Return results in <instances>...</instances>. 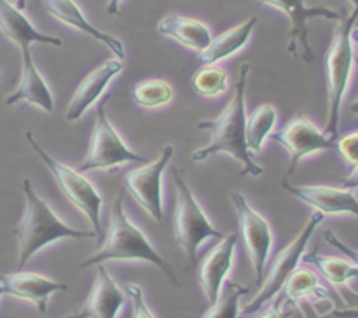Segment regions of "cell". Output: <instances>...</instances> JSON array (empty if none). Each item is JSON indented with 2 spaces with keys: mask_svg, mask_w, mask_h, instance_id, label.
<instances>
[{
  "mask_svg": "<svg viewBox=\"0 0 358 318\" xmlns=\"http://www.w3.org/2000/svg\"><path fill=\"white\" fill-rule=\"evenodd\" d=\"M324 217V213L315 210L310 215V219H308V222L304 224L303 229L299 231V234L294 238V241H290V245H287V247L276 255L271 268H269L268 276H266V280L261 283V287H259L257 296H255L254 299L243 308V311H241V318L257 313L266 303H269V301L280 296L287 280H289L290 275L299 268L301 259L306 254L308 243H310L311 236L315 234L317 227L322 224Z\"/></svg>",
  "mask_w": 358,
  "mask_h": 318,
  "instance_id": "cell-7",
  "label": "cell"
},
{
  "mask_svg": "<svg viewBox=\"0 0 358 318\" xmlns=\"http://www.w3.org/2000/svg\"><path fill=\"white\" fill-rule=\"evenodd\" d=\"M332 315L338 318H358V308H345V310H334Z\"/></svg>",
  "mask_w": 358,
  "mask_h": 318,
  "instance_id": "cell-34",
  "label": "cell"
},
{
  "mask_svg": "<svg viewBox=\"0 0 358 318\" xmlns=\"http://www.w3.org/2000/svg\"><path fill=\"white\" fill-rule=\"evenodd\" d=\"M126 290L115 283L103 264H98V275L86 303L65 318H117L126 303Z\"/></svg>",
  "mask_w": 358,
  "mask_h": 318,
  "instance_id": "cell-15",
  "label": "cell"
},
{
  "mask_svg": "<svg viewBox=\"0 0 358 318\" xmlns=\"http://www.w3.org/2000/svg\"><path fill=\"white\" fill-rule=\"evenodd\" d=\"M171 177L175 182V191H177V208H175V238L178 245L187 255L189 262L196 264L198 261V250L203 241L210 238H219L222 240L226 234L220 233L206 213L203 212L201 205L192 194L191 187L185 182L184 173L178 168L171 170Z\"/></svg>",
  "mask_w": 358,
  "mask_h": 318,
  "instance_id": "cell-5",
  "label": "cell"
},
{
  "mask_svg": "<svg viewBox=\"0 0 358 318\" xmlns=\"http://www.w3.org/2000/svg\"><path fill=\"white\" fill-rule=\"evenodd\" d=\"M257 16H250L247 21L238 24V27L229 28L227 31L220 34L219 37L212 38L208 48L199 52V62L203 65H217L222 59L236 55L250 41L252 34H254L255 27H257Z\"/></svg>",
  "mask_w": 358,
  "mask_h": 318,
  "instance_id": "cell-23",
  "label": "cell"
},
{
  "mask_svg": "<svg viewBox=\"0 0 358 318\" xmlns=\"http://www.w3.org/2000/svg\"><path fill=\"white\" fill-rule=\"evenodd\" d=\"M0 34L16 44L20 51L30 49L31 44H48V45H63V41L55 35H48L37 30L27 14L9 0H0Z\"/></svg>",
  "mask_w": 358,
  "mask_h": 318,
  "instance_id": "cell-18",
  "label": "cell"
},
{
  "mask_svg": "<svg viewBox=\"0 0 358 318\" xmlns=\"http://www.w3.org/2000/svg\"><path fill=\"white\" fill-rule=\"evenodd\" d=\"M336 150L341 154L346 164L355 168L358 164V131L341 136L336 142Z\"/></svg>",
  "mask_w": 358,
  "mask_h": 318,
  "instance_id": "cell-29",
  "label": "cell"
},
{
  "mask_svg": "<svg viewBox=\"0 0 358 318\" xmlns=\"http://www.w3.org/2000/svg\"><path fill=\"white\" fill-rule=\"evenodd\" d=\"M341 187L352 189V191H355V189H358V164H357L355 168H352V173H350L348 177H346L345 180L341 182Z\"/></svg>",
  "mask_w": 358,
  "mask_h": 318,
  "instance_id": "cell-32",
  "label": "cell"
},
{
  "mask_svg": "<svg viewBox=\"0 0 358 318\" xmlns=\"http://www.w3.org/2000/svg\"><path fill=\"white\" fill-rule=\"evenodd\" d=\"M324 236H325V241H327V243L331 245V247H334L336 250H339V252H341V254H345L346 257H348L350 261L353 262V264L358 266V250H355V248H352V247H350V245H346L345 241L339 240V238L336 236V234L332 233V231H325Z\"/></svg>",
  "mask_w": 358,
  "mask_h": 318,
  "instance_id": "cell-31",
  "label": "cell"
},
{
  "mask_svg": "<svg viewBox=\"0 0 358 318\" xmlns=\"http://www.w3.org/2000/svg\"><path fill=\"white\" fill-rule=\"evenodd\" d=\"M21 58H23L21 80L17 84L16 91L6 98V105H14L17 101H24V103L42 108L48 114H52V110H55V98H52V93L49 89L45 79L38 72L37 66H35L30 49H23L21 51Z\"/></svg>",
  "mask_w": 358,
  "mask_h": 318,
  "instance_id": "cell-20",
  "label": "cell"
},
{
  "mask_svg": "<svg viewBox=\"0 0 358 318\" xmlns=\"http://www.w3.org/2000/svg\"><path fill=\"white\" fill-rule=\"evenodd\" d=\"M173 152L175 147L171 143H168V145H164L161 149L159 157L156 161L143 163V166L133 168V170L126 171L124 175V185L129 194L159 224L164 219L163 187H161V182H163L164 170H166L168 163L173 157Z\"/></svg>",
  "mask_w": 358,
  "mask_h": 318,
  "instance_id": "cell-10",
  "label": "cell"
},
{
  "mask_svg": "<svg viewBox=\"0 0 358 318\" xmlns=\"http://www.w3.org/2000/svg\"><path fill=\"white\" fill-rule=\"evenodd\" d=\"M21 191L24 194V212L14 234L17 238V269H23L24 264L48 245L58 240H86L94 238V231H83L63 222L51 210V206L35 192L34 185L28 178L21 182Z\"/></svg>",
  "mask_w": 358,
  "mask_h": 318,
  "instance_id": "cell-2",
  "label": "cell"
},
{
  "mask_svg": "<svg viewBox=\"0 0 358 318\" xmlns=\"http://www.w3.org/2000/svg\"><path fill=\"white\" fill-rule=\"evenodd\" d=\"M126 294L131 297L133 318H156L152 311H150V308L147 306L142 289H140L136 283H129V285H126Z\"/></svg>",
  "mask_w": 358,
  "mask_h": 318,
  "instance_id": "cell-30",
  "label": "cell"
},
{
  "mask_svg": "<svg viewBox=\"0 0 358 318\" xmlns=\"http://www.w3.org/2000/svg\"><path fill=\"white\" fill-rule=\"evenodd\" d=\"M44 7L49 16L58 20L59 23L66 24V27L73 28V30L80 31V34H86L87 37L101 42V44L107 45L114 52L115 58L124 59V45H122V42L119 38H115L114 35L107 34V31H101L100 28L90 23V20L84 16L83 9L77 6L76 0H44Z\"/></svg>",
  "mask_w": 358,
  "mask_h": 318,
  "instance_id": "cell-19",
  "label": "cell"
},
{
  "mask_svg": "<svg viewBox=\"0 0 358 318\" xmlns=\"http://www.w3.org/2000/svg\"><path fill=\"white\" fill-rule=\"evenodd\" d=\"M238 236L227 234L224 236L201 261L198 268V282L201 285L203 294L206 296L208 306L217 303L222 287L226 283L227 275L231 273L234 261V250H236Z\"/></svg>",
  "mask_w": 358,
  "mask_h": 318,
  "instance_id": "cell-14",
  "label": "cell"
},
{
  "mask_svg": "<svg viewBox=\"0 0 358 318\" xmlns=\"http://www.w3.org/2000/svg\"><path fill=\"white\" fill-rule=\"evenodd\" d=\"M282 185L285 191L324 215L358 217V198L352 189L331 185H292L287 178H283Z\"/></svg>",
  "mask_w": 358,
  "mask_h": 318,
  "instance_id": "cell-13",
  "label": "cell"
},
{
  "mask_svg": "<svg viewBox=\"0 0 358 318\" xmlns=\"http://www.w3.org/2000/svg\"><path fill=\"white\" fill-rule=\"evenodd\" d=\"M3 294H6V289H3L2 282H0V297H2V296H3Z\"/></svg>",
  "mask_w": 358,
  "mask_h": 318,
  "instance_id": "cell-39",
  "label": "cell"
},
{
  "mask_svg": "<svg viewBox=\"0 0 358 318\" xmlns=\"http://www.w3.org/2000/svg\"><path fill=\"white\" fill-rule=\"evenodd\" d=\"M358 20V3L346 17H341L336 27L334 38L325 56V72H327V98H329V117L325 124V135L338 138L339 117H341V105L348 91L352 79L353 66H355V42L352 31Z\"/></svg>",
  "mask_w": 358,
  "mask_h": 318,
  "instance_id": "cell-4",
  "label": "cell"
},
{
  "mask_svg": "<svg viewBox=\"0 0 358 318\" xmlns=\"http://www.w3.org/2000/svg\"><path fill=\"white\" fill-rule=\"evenodd\" d=\"M229 86V75L217 65H205L192 75V89L205 98H215L226 93Z\"/></svg>",
  "mask_w": 358,
  "mask_h": 318,
  "instance_id": "cell-28",
  "label": "cell"
},
{
  "mask_svg": "<svg viewBox=\"0 0 358 318\" xmlns=\"http://www.w3.org/2000/svg\"><path fill=\"white\" fill-rule=\"evenodd\" d=\"M0 280H2L6 294L35 304L41 313L48 311L49 297L52 294L69 289L66 283H59L44 275H38V273L34 271H23V269H17L16 273H9V275H2Z\"/></svg>",
  "mask_w": 358,
  "mask_h": 318,
  "instance_id": "cell-17",
  "label": "cell"
},
{
  "mask_svg": "<svg viewBox=\"0 0 358 318\" xmlns=\"http://www.w3.org/2000/svg\"><path fill=\"white\" fill-rule=\"evenodd\" d=\"M352 38H353V42H355V44H358V27L353 28V31H352Z\"/></svg>",
  "mask_w": 358,
  "mask_h": 318,
  "instance_id": "cell-38",
  "label": "cell"
},
{
  "mask_svg": "<svg viewBox=\"0 0 358 318\" xmlns=\"http://www.w3.org/2000/svg\"><path fill=\"white\" fill-rule=\"evenodd\" d=\"M248 72H250V65L243 63L240 68V79L234 86V94L231 96L226 108L220 112L219 117L198 122V129H206L212 133V142L192 152L194 163H203L215 154L226 152L240 161L243 177L247 175L261 177L262 175V166L255 163L254 154L248 150L247 138H245V122H247L245 94H247Z\"/></svg>",
  "mask_w": 358,
  "mask_h": 318,
  "instance_id": "cell-1",
  "label": "cell"
},
{
  "mask_svg": "<svg viewBox=\"0 0 358 318\" xmlns=\"http://www.w3.org/2000/svg\"><path fill=\"white\" fill-rule=\"evenodd\" d=\"M108 261L150 262L157 269H161L173 282V285L180 287L173 266L152 247L143 231L126 215L124 205H122V192H119L114 206H112L110 227H108V234L103 240V245L87 261H84L80 268H90V266L103 264Z\"/></svg>",
  "mask_w": 358,
  "mask_h": 318,
  "instance_id": "cell-3",
  "label": "cell"
},
{
  "mask_svg": "<svg viewBox=\"0 0 358 318\" xmlns=\"http://www.w3.org/2000/svg\"><path fill=\"white\" fill-rule=\"evenodd\" d=\"M173 87L163 79L142 80L133 89V100L143 108H159L173 100Z\"/></svg>",
  "mask_w": 358,
  "mask_h": 318,
  "instance_id": "cell-26",
  "label": "cell"
},
{
  "mask_svg": "<svg viewBox=\"0 0 358 318\" xmlns=\"http://www.w3.org/2000/svg\"><path fill=\"white\" fill-rule=\"evenodd\" d=\"M122 62L119 58H110L101 63L96 70L87 73L83 82L77 86L72 100L65 110V119L69 122H76L93 107L94 101L100 100L105 87L121 73Z\"/></svg>",
  "mask_w": 358,
  "mask_h": 318,
  "instance_id": "cell-16",
  "label": "cell"
},
{
  "mask_svg": "<svg viewBox=\"0 0 358 318\" xmlns=\"http://www.w3.org/2000/svg\"><path fill=\"white\" fill-rule=\"evenodd\" d=\"M110 100V94L105 96L96 107V122H94V131L91 136L90 150L86 157L80 163L79 171H94V170H112L115 166H121L126 163H149V159L140 154L133 152L117 129L112 126L107 115V103Z\"/></svg>",
  "mask_w": 358,
  "mask_h": 318,
  "instance_id": "cell-8",
  "label": "cell"
},
{
  "mask_svg": "<svg viewBox=\"0 0 358 318\" xmlns=\"http://www.w3.org/2000/svg\"><path fill=\"white\" fill-rule=\"evenodd\" d=\"M121 3H122V0H107L105 10H107L110 16H117V14L121 13Z\"/></svg>",
  "mask_w": 358,
  "mask_h": 318,
  "instance_id": "cell-35",
  "label": "cell"
},
{
  "mask_svg": "<svg viewBox=\"0 0 358 318\" xmlns=\"http://www.w3.org/2000/svg\"><path fill=\"white\" fill-rule=\"evenodd\" d=\"M273 138L285 147L290 154L289 175L296 171L297 164L306 156L320 150L336 149L338 138H331L325 131L318 129L304 114H296L282 129L271 133Z\"/></svg>",
  "mask_w": 358,
  "mask_h": 318,
  "instance_id": "cell-12",
  "label": "cell"
},
{
  "mask_svg": "<svg viewBox=\"0 0 358 318\" xmlns=\"http://www.w3.org/2000/svg\"><path fill=\"white\" fill-rule=\"evenodd\" d=\"M157 31L163 37L178 42L196 52L205 51L212 42V31L203 21L180 14H168L157 23Z\"/></svg>",
  "mask_w": 358,
  "mask_h": 318,
  "instance_id": "cell-21",
  "label": "cell"
},
{
  "mask_svg": "<svg viewBox=\"0 0 358 318\" xmlns=\"http://www.w3.org/2000/svg\"><path fill=\"white\" fill-rule=\"evenodd\" d=\"M289 317H290V310L282 311V310H280V308L275 304V306H273L269 311H266V313L262 315L261 318H289ZM290 318H292V317H290Z\"/></svg>",
  "mask_w": 358,
  "mask_h": 318,
  "instance_id": "cell-33",
  "label": "cell"
},
{
  "mask_svg": "<svg viewBox=\"0 0 358 318\" xmlns=\"http://www.w3.org/2000/svg\"><path fill=\"white\" fill-rule=\"evenodd\" d=\"M229 198L234 206V212H236L245 248H247L248 257H250L252 266H254L255 285L261 287L262 275L266 271V262H268L273 241H275L271 226L257 210L252 208L250 203L247 201V198L240 191H231Z\"/></svg>",
  "mask_w": 358,
  "mask_h": 318,
  "instance_id": "cell-9",
  "label": "cell"
},
{
  "mask_svg": "<svg viewBox=\"0 0 358 318\" xmlns=\"http://www.w3.org/2000/svg\"><path fill=\"white\" fill-rule=\"evenodd\" d=\"M350 2H352L353 6H355V3H358V0H350Z\"/></svg>",
  "mask_w": 358,
  "mask_h": 318,
  "instance_id": "cell-40",
  "label": "cell"
},
{
  "mask_svg": "<svg viewBox=\"0 0 358 318\" xmlns=\"http://www.w3.org/2000/svg\"><path fill=\"white\" fill-rule=\"evenodd\" d=\"M14 3H16V6L23 10L24 6H27V0H14Z\"/></svg>",
  "mask_w": 358,
  "mask_h": 318,
  "instance_id": "cell-37",
  "label": "cell"
},
{
  "mask_svg": "<svg viewBox=\"0 0 358 318\" xmlns=\"http://www.w3.org/2000/svg\"><path fill=\"white\" fill-rule=\"evenodd\" d=\"M245 294H248L247 287L236 282H226L217 303L208 306L203 318H241L240 301Z\"/></svg>",
  "mask_w": 358,
  "mask_h": 318,
  "instance_id": "cell-27",
  "label": "cell"
},
{
  "mask_svg": "<svg viewBox=\"0 0 358 318\" xmlns=\"http://www.w3.org/2000/svg\"><path fill=\"white\" fill-rule=\"evenodd\" d=\"M301 262L310 264L334 287H341L350 283L352 280H358V266L352 261L341 257H331V255H320L318 252L304 254Z\"/></svg>",
  "mask_w": 358,
  "mask_h": 318,
  "instance_id": "cell-24",
  "label": "cell"
},
{
  "mask_svg": "<svg viewBox=\"0 0 358 318\" xmlns=\"http://www.w3.org/2000/svg\"><path fill=\"white\" fill-rule=\"evenodd\" d=\"M264 6L278 9L289 17L290 31L287 51L296 58L304 59L306 63H313L315 55L310 44V30L308 23L315 17H324V20L339 21L341 14L334 9H329L325 6H308L306 0H259Z\"/></svg>",
  "mask_w": 358,
  "mask_h": 318,
  "instance_id": "cell-11",
  "label": "cell"
},
{
  "mask_svg": "<svg viewBox=\"0 0 358 318\" xmlns=\"http://www.w3.org/2000/svg\"><path fill=\"white\" fill-rule=\"evenodd\" d=\"M0 79H2V75H0Z\"/></svg>",
  "mask_w": 358,
  "mask_h": 318,
  "instance_id": "cell-41",
  "label": "cell"
},
{
  "mask_svg": "<svg viewBox=\"0 0 358 318\" xmlns=\"http://www.w3.org/2000/svg\"><path fill=\"white\" fill-rule=\"evenodd\" d=\"M280 294H282V299H280L282 303L299 304L301 301H308L310 304H313L317 311L318 306L325 303L334 310V301H332L331 292L320 282L317 273H313L311 269L297 268L287 280Z\"/></svg>",
  "mask_w": 358,
  "mask_h": 318,
  "instance_id": "cell-22",
  "label": "cell"
},
{
  "mask_svg": "<svg viewBox=\"0 0 358 318\" xmlns=\"http://www.w3.org/2000/svg\"><path fill=\"white\" fill-rule=\"evenodd\" d=\"M276 108L273 105H259L247 117L245 122V138H247L248 150L252 154L259 152L264 145L266 138L271 136L273 128L276 124Z\"/></svg>",
  "mask_w": 358,
  "mask_h": 318,
  "instance_id": "cell-25",
  "label": "cell"
},
{
  "mask_svg": "<svg viewBox=\"0 0 358 318\" xmlns=\"http://www.w3.org/2000/svg\"><path fill=\"white\" fill-rule=\"evenodd\" d=\"M355 63H357V66H358V62H355ZM350 112H352V114L358 115V98H357V100H353L352 103H350Z\"/></svg>",
  "mask_w": 358,
  "mask_h": 318,
  "instance_id": "cell-36",
  "label": "cell"
},
{
  "mask_svg": "<svg viewBox=\"0 0 358 318\" xmlns=\"http://www.w3.org/2000/svg\"><path fill=\"white\" fill-rule=\"evenodd\" d=\"M24 138L28 140V143H30V147L34 149V152L41 157L42 163L48 166V170L51 171V175L55 177V180L58 182L63 194L70 199V203H72L77 210H80V212L86 215L91 227H93V231L96 233L98 240H100L103 198H101L100 192L96 191V187H94L79 170H73L69 164L62 163V161H58L56 157H52L51 154L45 152V150L38 145L37 140L34 138L31 131L24 133Z\"/></svg>",
  "mask_w": 358,
  "mask_h": 318,
  "instance_id": "cell-6",
  "label": "cell"
}]
</instances>
